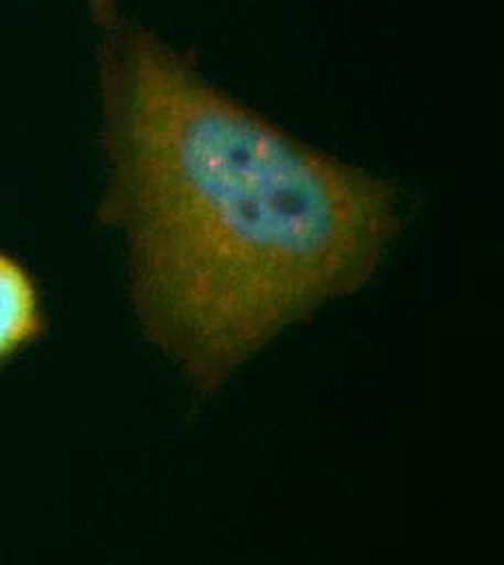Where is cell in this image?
<instances>
[{
  "label": "cell",
  "instance_id": "cell-2",
  "mask_svg": "<svg viewBox=\"0 0 504 565\" xmlns=\"http://www.w3.org/2000/svg\"><path fill=\"white\" fill-rule=\"evenodd\" d=\"M49 324L42 282L18 255L0 246V370L35 349Z\"/></svg>",
  "mask_w": 504,
  "mask_h": 565
},
{
  "label": "cell",
  "instance_id": "cell-1",
  "mask_svg": "<svg viewBox=\"0 0 504 565\" xmlns=\"http://www.w3.org/2000/svg\"><path fill=\"white\" fill-rule=\"evenodd\" d=\"M96 29L105 185L146 342L199 396L372 281L400 233L396 188L291 136L131 18Z\"/></svg>",
  "mask_w": 504,
  "mask_h": 565
}]
</instances>
